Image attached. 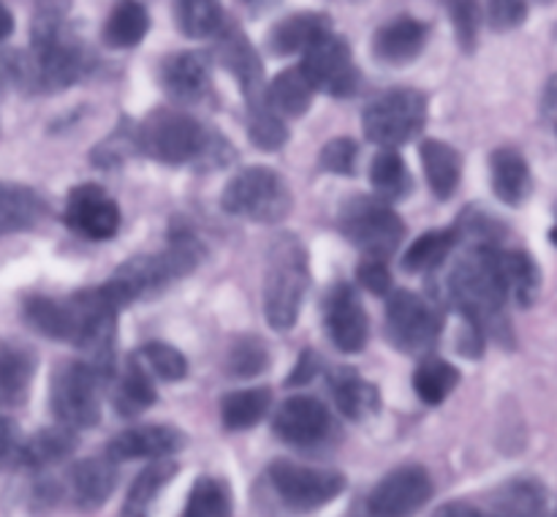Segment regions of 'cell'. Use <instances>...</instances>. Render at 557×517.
Instances as JSON below:
<instances>
[{"label":"cell","mask_w":557,"mask_h":517,"mask_svg":"<svg viewBox=\"0 0 557 517\" xmlns=\"http://www.w3.org/2000/svg\"><path fill=\"white\" fill-rule=\"evenodd\" d=\"M313 96L315 87L305 76L302 65L281 71L264 90L267 107L281 114V118H302L310 109V103H313Z\"/></svg>","instance_id":"25"},{"label":"cell","mask_w":557,"mask_h":517,"mask_svg":"<svg viewBox=\"0 0 557 517\" xmlns=\"http://www.w3.org/2000/svg\"><path fill=\"white\" fill-rule=\"evenodd\" d=\"M370 183H373L375 194L386 201L406 199V196L411 194V172H408L406 161H403V156L395 147H384V150L373 158Z\"/></svg>","instance_id":"37"},{"label":"cell","mask_w":557,"mask_h":517,"mask_svg":"<svg viewBox=\"0 0 557 517\" xmlns=\"http://www.w3.org/2000/svg\"><path fill=\"white\" fill-rule=\"evenodd\" d=\"M267 365H270V352L259 337H239L228 348L226 370L237 379H253V376L264 373Z\"/></svg>","instance_id":"41"},{"label":"cell","mask_w":557,"mask_h":517,"mask_svg":"<svg viewBox=\"0 0 557 517\" xmlns=\"http://www.w3.org/2000/svg\"><path fill=\"white\" fill-rule=\"evenodd\" d=\"M357 278L370 294H375V297H384V294H389L392 272H389V267H386V259H375V256H368V259L359 264Z\"/></svg>","instance_id":"48"},{"label":"cell","mask_w":557,"mask_h":517,"mask_svg":"<svg viewBox=\"0 0 557 517\" xmlns=\"http://www.w3.org/2000/svg\"><path fill=\"white\" fill-rule=\"evenodd\" d=\"M177 477V463L166 460V457H158L152 466H147L139 477L134 479L128 490V498L123 504V515H147L152 501L158 498L163 488H166L172 479Z\"/></svg>","instance_id":"38"},{"label":"cell","mask_w":557,"mask_h":517,"mask_svg":"<svg viewBox=\"0 0 557 517\" xmlns=\"http://www.w3.org/2000/svg\"><path fill=\"white\" fill-rule=\"evenodd\" d=\"M270 482L277 498L292 509H315L346 490V477L332 468H310L292 460H275L270 466Z\"/></svg>","instance_id":"10"},{"label":"cell","mask_w":557,"mask_h":517,"mask_svg":"<svg viewBox=\"0 0 557 517\" xmlns=\"http://www.w3.org/2000/svg\"><path fill=\"white\" fill-rule=\"evenodd\" d=\"M555 212H557V210H555ZM549 239H553V243L557 245V223L553 226V232H549Z\"/></svg>","instance_id":"53"},{"label":"cell","mask_w":557,"mask_h":517,"mask_svg":"<svg viewBox=\"0 0 557 517\" xmlns=\"http://www.w3.org/2000/svg\"><path fill=\"white\" fill-rule=\"evenodd\" d=\"M272 392L267 386H253V390H239L223 397L221 419L226 430H250L264 419L270 411Z\"/></svg>","instance_id":"36"},{"label":"cell","mask_w":557,"mask_h":517,"mask_svg":"<svg viewBox=\"0 0 557 517\" xmlns=\"http://www.w3.org/2000/svg\"><path fill=\"white\" fill-rule=\"evenodd\" d=\"M444 330V313L417 292H395L386 305V341L403 354H430Z\"/></svg>","instance_id":"9"},{"label":"cell","mask_w":557,"mask_h":517,"mask_svg":"<svg viewBox=\"0 0 557 517\" xmlns=\"http://www.w3.org/2000/svg\"><path fill=\"white\" fill-rule=\"evenodd\" d=\"M112 401L120 417H139L147 408L156 406V384H152L150 373H147V365H141L139 357L128 359L125 373L120 376V381L114 384Z\"/></svg>","instance_id":"29"},{"label":"cell","mask_w":557,"mask_h":517,"mask_svg":"<svg viewBox=\"0 0 557 517\" xmlns=\"http://www.w3.org/2000/svg\"><path fill=\"white\" fill-rule=\"evenodd\" d=\"M302 71L315 90L335 98H348L359 85V71L348 41L330 33L305 52Z\"/></svg>","instance_id":"11"},{"label":"cell","mask_w":557,"mask_h":517,"mask_svg":"<svg viewBox=\"0 0 557 517\" xmlns=\"http://www.w3.org/2000/svg\"><path fill=\"white\" fill-rule=\"evenodd\" d=\"M201 259H205V245L194 237V232L174 229L161 254H141L128 259L103 283V288L120 308H125L136 299L166 292L180 278L190 275L201 264Z\"/></svg>","instance_id":"3"},{"label":"cell","mask_w":557,"mask_h":517,"mask_svg":"<svg viewBox=\"0 0 557 517\" xmlns=\"http://www.w3.org/2000/svg\"><path fill=\"white\" fill-rule=\"evenodd\" d=\"M324 327L341 352L357 354L368 346L370 324L362 299L348 283H335L324 297Z\"/></svg>","instance_id":"15"},{"label":"cell","mask_w":557,"mask_h":517,"mask_svg":"<svg viewBox=\"0 0 557 517\" xmlns=\"http://www.w3.org/2000/svg\"><path fill=\"white\" fill-rule=\"evenodd\" d=\"M330 390L341 414H346L348 419H357V422L373 417L381 406L379 390L370 381H364L354 368H337L330 376Z\"/></svg>","instance_id":"24"},{"label":"cell","mask_w":557,"mask_h":517,"mask_svg":"<svg viewBox=\"0 0 557 517\" xmlns=\"http://www.w3.org/2000/svg\"><path fill=\"white\" fill-rule=\"evenodd\" d=\"M103 376L85 359H69L58 365L49 384L52 414L71 430H90L101 419Z\"/></svg>","instance_id":"7"},{"label":"cell","mask_w":557,"mask_h":517,"mask_svg":"<svg viewBox=\"0 0 557 517\" xmlns=\"http://www.w3.org/2000/svg\"><path fill=\"white\" fill-rule=\"evenodd\" d=\"M315 373H319V359H315L313 352H305L302 357H299V365H297V368H294V373L288 376L286 384H288V386L308 384V381L313 379Z\"/></svg>","instance_id":"50"},{"label":"cell","mask_w":557,"mask_h":517,"mask_svg":"<svg viewBox=\"0 0 557 517\" xmlns=\"http://www.w3.org/2000/svg\"><path fill=\"white\" fill-rule=\"evenodd\" d=\"M272 430L292 446H315L330 435L332 417L319 397L297 395L281 403L272 419Z\"/></svg>","instance_id":"16"},{"label":"cell","mask_w":557,"mask_h":517,"mask_svg":"<svg viewBox=\"0 0 557 517\" xmlns=\"http://www.w3.org/2000/svg\"><path fill=\"white\" fill-rule=\"evenodd\" d=\"M428 123V96L413 87L381 93L364 107L362 131L373 145L400 147L417 139Z\"/></svg>","instance_id":"6"},{"label":"cell","mask_w":557,"mask_h":517,"mask_svg":"<svg viewBox=\"0 0 557 517\" xmlns=\"http://www.w3.org/2000/svg\"><path fill=\"white\" fill-rule=\"evenodd\" d=\"M357 156H359V145L348 136H335L324 145L321 150L319 163L324 172L332 174H354L357 172Z\"/></svg>","instance_id":"46"},{"label":"cell","mask_w":557,"mask_h":517,"mask_svg":"<svg viewBox=\"0 0 557 517\" xmlns=\"http://www.w3.org/2000/svg\"><path fill=\"white\" fill-rule=\"evenodd\" d=\"M490 174H493V190L504 205H522L531 196L533 177L525 156L515 147H500L490 156Z\"/></svg>","instance_id":"21"},{"label":"cell","mask_w":557,"mask_h":517,"mask_svg":"<svg viewBox=\"0 0 557 517\" xmlns=\"http://www.w3.org/2000/svg\"><path fill=\"white\" fill-rule=\"evenodd\" d=\"M424 174L438 199H451L462 177V156L441 139H424L419 147Z\"/></svg>","instance_id":"26"},{"label":"cell","mask_w":557,"mask_h":517,"mask_svg":"<svg viewBox=\"0 0 557 517\" xmlns=\"http://www.w3.org/2000/svg\"><path fill=\"white\" fill-rule=\"evenodd\" d=\"M446 11H449L460 47L471 52L479 38V0H446Z\"/></svg>","instance_id":"45"},{"label":"cell","mask_w":557,"mask_h":517,"mask_svg":"<svg viewBox=\"0 0 557 517\" xmlns=\"http://www.w3.org/2000/svg\"><path fill=\"white\" fill-rule=\"evenodd\" d=\"M65 226L85 239H112L120 232V207L101 185L82 183L65 199Z\"/></svg>","instance_id":"12"},{"label":"cell","mask_w":557,"mask_h":517,"mask_svg":"<svg viewBox=\"0 0 557 517\" xmlns=\"http://www.w3.org/2000/svg\"><path fill=\"white\" fill-rule=\"evenodd\" d=\"M22 316L44 337L63 343H71V337H74V313H71L69 297L54 299L44 297V294H30L22 305Z\"/></svg>","instance_id":"28"},{"label":"cell","mask_w":557,"mask_h":517,"mask_svg":"<svg viewBox=\"0 0 557 517\" xmlns=\"http://www.w3.org/2000/svg\"><path fill=\"white\" fill-rule=\"evenodd\" d=\"M457 384H460V370L435 354H424L422 362L413 370V390H417L419 401L428 406H441Z\"/></svg>","instance_id":"33"},{"label":"cell","mask_w":557,"mask_h":517,"mask_svg":"<svg viewBox=\"0 0 557 517\" xmlns=\"http://www.w3.org/2000/svg\"><path fill=\"white\" fill-rule=\"evenodd\" d=\"M232 490L223 479L215 477L196 479L188 501H185V517H226L232 515Z\"/></svg>","instance_id":"39"},{"label":"cell","mask_w":557,"mask_h":517,"mask_svg":"<svg viewBox=\"0 0 557 517\" xmlns=\"http://www.w3.org/2000/svg\"><path fill=\"white\" fill-rule=\"evenodd\" d=\"M20 430L11 419L0 417V468L9 466V463H16L20 457Z\"/></svg>","instance_id":"49"},{"label":"cell","mask_w":557,"mask_h":517,"mask_svg":"<svg viewBox=\"0 0 557 517\" xmlns=\"http://www.w3.org/2000/svg\"><path fill=\"white\" fill-rule=\"evenodd\" d=\"M428 44V25L413 16H397L389 25L379 27L373 38V52L386 65H406L422 54Z\"/></svg>","instance_id":"20"},{"label":"cell","mask_w":557,"mask_h":517,"mask_svg":"<svg viewBox=\"0 0 557 517\" xmlns=\"http://www.w3.org/2000/svg\"><path fill=\"white\" fill-rule=\"evenodd\" d=\"M76 430L65 428V424L58 422V428H47L41 433L33 435L27 444L20 446V457L16 463L27 468H49L54 463L65 460V457L74 452L76 446Z\"/></svg>","instance_id":"31"},{"label":"cell","mask_w":557,"mask_h":517,"mask_svg":"<svg viewBox=\"0 0 557 517\" xmlns=\"http://www.w3.org/2000/svg\"><path fill=\"white\" fill-rule=\"evenodd\" d=\"M177 25L185 36L207 38L221 30V0H177Z\"/></svg>","instance_id":"40"},{"label":"cell","mask_w":557,"mask_h":517,"mask_svg":"<svg viewBox=\"0 0 557 517\" xmlns=\"http://www.w3.org/2000/svg\"><path fill=\"white\" fill-rule=\"evenodd\" d=\"M221 207L228 216L256 223H281L292 210V190L286 177L270 167H248L228 180Z\"/></svg>","instance_id":"5"},{"label":"cell","mask_w":557,"mask_h":517,"mask_svg":"<svg viewBox=\"0 0 557 517\" xmlns=\"http://www.w3.org/2000/svg\"><path fill=\"white\" fill-rule=\"evenodd\" d=\"M343 237L359 250L375 259H389L406 239V223L389 207L386 199L375 196H354L341 207Z\"/></svg>","instance_id":"8"},{"label":"cell","mask_w":557,"mask_h":517,"mask_svg":"<svg viewBox=\"0 0 557 517\" xmlns=\"http://www.w3.org/2000/svg\"><path fill=\"white\" fill-rule=\"evenodd\" d=\"M71 493L74 501L85 509H96L101 506L109 495L114 493L117 484V468H114L112 457H87V460L76 463L69 473Z\"/></svg>","instance_id":"22"},{"label":"cell","mask_w":557,"mask_h":517,"mask_svg":"<svg viewBox=\"0 0 557 517\" xmlns=\"http://www.w3.org/2000/svg\"><path fill=\"white\" fill-rule=\"evenodd\" d=\"M490 504L498 515H542L547 506V490L536 479H511L490 495Z\"/></svg>","instance_id":"35"},{"label":"cell","mask_w":557,"mask_h":517,"mask_svg":"<svg viewBox=\"0 0 557 517\" xmlns=\"http://www.w3.org/2000/svg\"><path fill=\"white\" fill-rule=\"evenodd\" d=\"M131 152H136V125L131 120H123L117 131L92 150V163L109 169L114 163L125 161V156H131Z\"/></svg>","instance_id":"44"},{"label":"cell","mask_w":557,"mask_h":517,"mask_svg":"<svg viewBox=\"0 0 557 517\" xmlns=\"http://www.w3.org/2000/svg\"><path fill=\"white\" fill-rule=\"evenodd\" d=\"M185 444H188V435L174 424H136L109 441L107 455L114 463L158 460V457H172L174 452L185 450Z\"/></svg>","instance_id":"17"},{"label":"cell","mask_w":557,"mask_h":517,"mask_svg":"<svg viewBox=\"0 0 557 517\" xmlns=\"http://www.w3.org/2000/svg\"><path fill=\"white\" fill-rule=\"evenodd\" d=\"M139 359L163 381H183L188 376V359L183 357V352L163 341L145 343Z\"/></svg>","instance_id":"43"},{"label":"cell","mask_w":557,"mask_h":517,"mask_svg":"<svg viewBox=\"0 0 557 517\" xmlns=\"http://www.w3.org/2000/svg\"><path fill=\"white\" fill-rule=\"evenodd\" d=\"M150 30V14L139 0H120L103 25V41L112 49H128L141 44Z\"/></svg>","instance_id":"32"},{"label":"cell","mask_w":557,"mask_h":517,"mask_svg":"<svg viewBox=\"0 0 557 517\" xmlns=\"http://www.w3.org/2000/svg\"><path fill=\"white\" fill-rule=\"evenodd\" d=\"M539 3H555V0H539Z\"/></svg>","instance_id":"55"},{"label":"cell","mask_w":557,"mask_h":517,"mask_svg":"<svg viewBox=\"0 0 557 517\" xmlns=\"http://www.w3.org/2000/svg\"><path fill=\"white\" fill-rule=\"evenodd\" d=\"M310 286L308 250L302 239L283 232L267 254L264 316L272 330H292L302 310L305 292Z\"/></svg>","instance_id":"4"},{"label":"cell","mask_w":557,"mask_h":517,"mask_svg":"<svg viewBox=\"0 0 557 517\" xmlns=\"http://www.w3.org/2000/svg\"><path fill=\"white\" fill-rule=\"evenodd\" d=\"M500 243H476L449 272V303L462 313V319L476 324L484 335L509 341L511 330L506 321V288L498 259Z\"/></svg>","instance_id":"1"},{"label":"cell","mask_w":557,"mask_h":517,"mask_svg":"<svg viewBox=\"0 0 557 517\" xmlns=\"http://www.w3.org/2000/svg\"><path fill=\"white\" fill-rule=\"evenodd\" d=\"M528 20V0H487V22L493 30L506 33Z\"/></svg>","instance_id":"47"},{"label":"cell","mask_w":557,"mask_h":517,"mask_svg":"<svg viewBox=\"0 0 557 517\" xmlns=\"http://www.w3.org/2000/svg\"><path fill=\"white\" fill-rule=\"evenodd\" d=\"M248 136L253 147L264 152H275L288 141V128L281 114L272 112L270 107H261L248 112Z\"/></svg>","instance_id":"42"},{"label":"cell","mask_w":557,"mask_h":517,"mask_svg":"<svg viewBox=\"0 0 557 517\" xmlns=\"http://www.w3.org/2000/svg\"><path fill=\"white\" fill-rule=\"evenodd\" d=\"M433 498V477L424 466H400L381 479L368 498V512L379 517L411 515Z\"/></svg>","instance_id":"13"},{"label":"cell","mask_w":557,"mask_h":517,"mask_svg":"<svg viewBox=\"0 0 557 517\" xmlns=\"http://www.w3.org/2000/svg\"><path fill=\"white\" fill-rule=\"evenodd\" d=\"M460 243V232L457 226L451 229H435V232H424L422 237L413 239L408 245L406 256H403V267L406 272H430L435 267L444 264L455 245Z\"/></svg>","instance_id":"34"},{"label":"cell","mask_w":557,"mask_h":517,"mask_svg":"<svg viewBox=\"0 0 557 517\" xmlns=\"http://www.w3.org/2000/svg\"><path fill=\"white\" fill-rule=\"evenodd\" d=\"M553 125H555V131H557V118H553Z\"/></svg>","instance_id":"56"},{"label":"cell","mask_w":557,"mask_h":517,"mask_svg":"<svg viewBox=\"0 0 557 517\" xmlns=\"http://www.w3.org/2000/svg\"><path fill=\"white\" fill-rule=\"evenodd\" d=\"M498 259L509 299H515L520 308H531L542 288V272H539L536 259L522 248H500Z\"/></svg>","instance_id":"27"},{"label":"cell","mask_w":557,"mask_h":517,"mask_svg":"<svg viewBox=\"0 0 557 517\" xmlns=\"http://www.w3.org/2000/svg\"><path fill=\"white\" fill-rule=\"evenodd\" d=\"M239 3H248V5H256V3H261V0H239Z\"/></svg>","instance_id":"54"},{"label":"cell","mask_w":557,"mask_h":517,"mask_svg":"<svg viewBox=\"0 0 557 517\" xmlns=\"http://www.w3.org/2000/svg\"><path fill=\"white\" fill-rule=\"evenodd\" d=\"M136 152L152 161L174 167L196 163L201 169L226 167L234 158V150L221 134L174 109H156L136 125Z\"/></svg>","instance_id":"2"},{"label":"cell","mask_w":557,"mask_h":517,"mask_svg":"<svg viewBox=\"0 0 557 517\" xmlns=\"http://www.w3.org/2000/svg\"><path fill=\"white\" fill-rule=\"evenodd\" d=\"M332 33V20L319 11H299V14L286 16L277 25H272L270 36H267V47L272 54H297L308 52L313 44Z\"/></svg>","instance_id":"19"},{"label":"cell","mask_w":557,"mask_h":517,"mask_svg":"<svg viewBox=\"0 0 557 517\" xmlns=\"http://www.w3.org/2000/svg\"><path fill=\"white\" fill-rule=\"evenodd\" d=\"M161 87L172 101L201 103L212 90L210 60L201 52H174L161 63Z\"/></svg>","instance_id":"18"},{"label":"cell","mask_w":557,"mask_h":517,"mask_svg":"<svg viewBox=\"0 0 557 517\" xmlns=\"http://www.w3.org/2000/svg\"><path fill=\"white\" fill-rule=\"evenodd\" d=\"M11 33H14V16H11V11L0 3V41H5Z\"/></svg>","instance_id":"51"},{"label":"cell","mask_w":557,"mask_h":517,"mask_svg":"<svg viewBox=\"0 0 557 517\" xmlns=\"http://www.w3.org/2000/svg\"><path fill=\"white\" fill-rule=\"evenodd\" d=\"M36 376V357L20 343H0V406H22Z\"/></svg>","instance_id":"23"},{"label":"cell","mask_w":557,"mask_h":517,"mask_svg":"<svg viewBox=\"0 0 557 517\" xmlns=\"http://www.w3.org/2000/svg\"><path fill=\"white\" fill-rule=\"evenodd\" d=\"M221 30L223 33L221 41H218V58H221L223 69L232 71V76L237 79L239 90L245 96V109L253 112V109L267 107L264 65H261L259 52H256L250 38L237 25H221Z\"/></svg>","instance_id":"14"},{"label":"cell","mask_w":557,"mask_h":517,"mask_svg":"<svg viewBox=\"0 0 557 517\" xmlns=\"http://www.w3.org/2000/svg\"><path fill=\"white\" fill-rule=\"evenodd\" d=\"M435 515H468V517H473V515H479V509H473V506H466V504H446V506H441Z\"/></svg>","instance_id":"52"},{"label":"cell","mask_w":557,"mask_h":517,"mask_svg":"<svg viewBox=\"0 0 557 517\" xmlns=\"http://www.w3.org/2000/svg\"><path fill=\"white\" fill-rule=\"evenodd\" d=\"M47 216V205L36 190L25 185L0 188V232H25L38 226Z\"/></svg>","instance_id":"30"}]
</instances>
